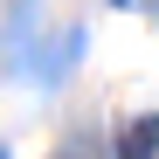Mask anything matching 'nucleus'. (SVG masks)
<instances>
[{
	"label": "nucleus",
	"instance_id": "obj_1",
	"mask_svg": "<svg viewBox=\"0 0 159 159\" xmlns=\"http://www.w3.org/2000/svg\"><path fill=\"white\" fill-rule=\"evenodd\" d=\"M76 48H83V28H69V35H56V42H48L42 56H35V76H42L48 90H56L62 76H69V62H76Z\"/></svg>",
	"mask_w": 159,
	"mask_h": 159
},
{
	"label": "nucleus",
	"instance_id": "obj_2",
	"mask_svg": "<svg viewBox=\"0 0 159 159\" xmlns=\"http://www.w3.org/2000/svg\"><path fill=\"white\" fill-rule=\"evenodd\" d=\"M152 152H159V118H131V125H125L118 159H152Z\"/></svg>",
	"mask_w": 159,
	"mask_h": 159
},
{
	"label": "nucleus",
	"instance_id": "obj_3",
	"mask_svg": "<svg viewBox=\"0 0 159 159\" xmlns=\"http://www.w3.org/2000/svg\"><path fill=\"white\" fill-rule=\"evenodd\" d=\"M118 7H145V14H159V0H118Z\"/></svg>",
	"mask_w": 159,
	"mask_h": 159
}]
</instances>
